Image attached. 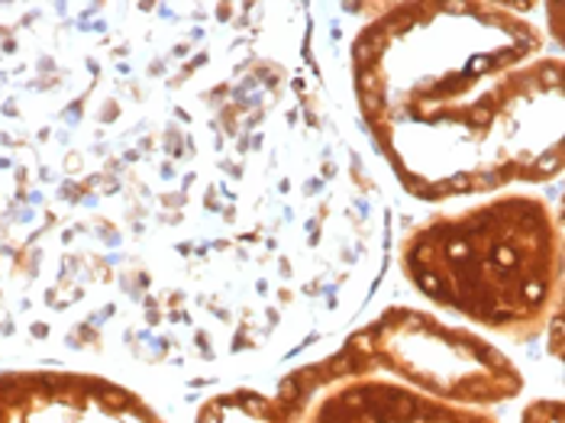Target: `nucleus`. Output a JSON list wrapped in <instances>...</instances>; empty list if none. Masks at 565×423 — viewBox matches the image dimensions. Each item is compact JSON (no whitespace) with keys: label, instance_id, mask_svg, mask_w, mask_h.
<instances>
[{"label":"nucleus","instance_id":"1","mask_svg":"<svg viewBox=\"0 0 565 423\" xmlns=\"http://www.w3.org/2000/svg\"><path fill=\"white\" fill-rule=\"evenodd\" d=\"M365 124L417 198L540 181L563 159L565 62L498 3H397L352 43Z\"/></svg>","mask_w":565,"mask_h":423},{"label":"nucleus","instance_id":"2","mask_svg":"<svg viewBox=\"0 0 565 423\" xmlns=\"http://www.w3.org/2000/svg\"><path fill=\"white\" fill-rule=\"evenodd\" d=\"M404 265L430 300L523 339L559 292V233L540 201L501 198L420 226Z\"/></svg>","mask_w":565,"mask_h":423},{"label":"nucleus","instance_id":"3","mask_svg":"<svg viewBox=\"0 0 565 423\" xmlns=\"http://www.w3.org/2000/svg\"><path fill=\"white\" fill-rule=\"evenodd\" d=\"M347 359L355 369L388 366L443 401H508L521 391V376L491 346L407 310L382 317L349 346Z\"/></svg>","mask_w":565,"mask_h":423},{"label":"nucleus","instance_id":"4","mask_svg":"<svg viewBox=\"0 0 565 423\" xmlns=\"http://www.w3.org/2000/svg\"><path fill=\"white\" fill-rule=\"evenodd\" d=\"M337 376L347 381L313 408L307 423H494L469 408H456L443 398H424L392 381L352 379V372Z\"/></svg>","mask_w":565,"mask_h":423},{"label":"nucleus","instance_id":"5","mask_svg":"<svg viewBox=\"0 0 565 423\" xmlns=\"http://www.w3.org/2000/svg\"><path fill=\"white\" fill-rule=\"evenodd\" d=\"M288 401L271 404L265 398H226L204 411V423H288Z\"/></svg>","mask_w":565,"mask_h":423}]
</instances>
